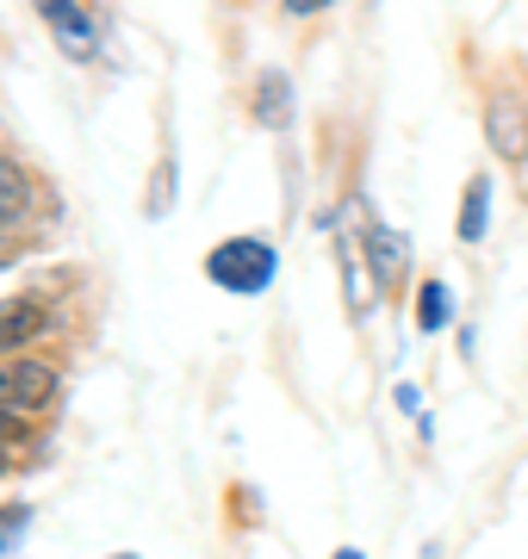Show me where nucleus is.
Returning a JSON list of instances; mask_svg holds the SVG:
<instances>
[{
  "mask_svg": "<svg viewBox=\"0 0 528 559\" xmlns=\"http://www.w3.org/2000/svg\"><path fill=\"white\" fill-rule=\"evenodd\" d=\"M212 280L218 286H230V293H262L267 280H274V249H262V242H224V249H212Z\"/></svg>",
  "mask_w": 528,
  "mask_h": 559,
  "instance_id": "f257e3e1",
  "label": "nucleus"
},
{
  "mask_svg": "<svg viewBox=\"0 0 528 559\" xmlns=\"http://www.w3.org/2000/svg\"><path fill=\"white\" fill-rule=\"evenodd\" d=\"M485 143H491V156L497 162L523 168L528 162V100H516V94H491L485 100Z\"/></svg>",
  "mask_w": 528,
  "mask_h": 559,
  "instance_id": "f03ea898",
  "label": "nucleus"
},
{
  "mask_svg": "<svg viewBox=\"0 0 528 559\" xmlns=\"http://www.w3.org/2000/svg\"><path fill=\"white\" fill-rule=\"evenodd\" d=\"M38 13L50 20V32H57V44L69 57H94V20H87L75 0H38Z\"/></svg>",
  "mask_w": 528,
  "mask_h": 559,
  "instance_id": "7ed1b4c3",
  "label": "nucleus"
},
{
  "mask_svg": "<svg viewBox=\"0 0 528 559\" xmlns=\"http://www.w3.org/2000/svg\"><path fill=\"white\" fill-rule=\"evenodd\" d=\"M7 380H13V411L20 417H32V411H44L57 399V367H44V360H13Z\"/></svg>",
  "mask_w": 528,
  "mask_h": 559,
  "instance_id": "20e7f679",
  "label": "nucleus"
},
{
  "mask_svg": "<svg viewBox=\"0 0 528 559\" xmlns=\"http://www.w3.org/2000/svg\"><path fill=\"white\" fill-rule=\"evenodd\" d=\"M44 330V305L38 299H7L0 305V355H13Z\"/></svg>",
  "mask_w": 528,
  "mask_h": 559,
  "instance_id": "39448f33",
  "label": "nucleus"
},
{
  "mask_svg": "<svg viewBox=\"0 0 528 559\" xmlns=\"http://www.w3.org/2000/svg\"><path fill=\"white\" fill-rule=\"evenodd\" d=\"M25 205H32V175H25L20 162L0 156V224H13Z\"/></svg>",
  "mask_w": 528,
  "mask_h": 559,
  "instance_id": "423d86ee",
  "label": "nucleus"
},
{
  "mask_svg": "<svg viewBox=\"0 0 528 559\" xmlns=\"http://www.w3.org/2000/svg\"><path fill=\"white\" fill-rule=\"evenodd\" d=\"M485 218H491V180H467V200H460V242H479L485 237Z\"/></svg>",
  "mask_w": 528,
  "mask_h": 559,
  "instance_id": "0eeeda50",
  "label": "nucleus"
},
{
  "mask_svg": "<svg viewBox=\"0 0 528 559\" xmlns=\"http://www.w3.org/2000/svg\"><path fill=\"white\" fill-rule=\"evenodd\" d=\"M417 318H423V330H442V323H447V293H442V286H423Z\"/></svg>",
  "mask_w": 528,
  "mask_h": 559,
  "instance_id": "6e6552de",
  "label": "nucleus"
},
{
  "mask_svg": "<svg viewBox=\"0 0 528 559\" xmlns=\"http://www.w3.org/2000/svg\"><path fill=\"white\" fill-rule=\"evenodd\" d=\"M280 94H286V81L262 75V119H280Z\"/></svg>",
  "mask_w": 528,
  "mask_h": 559,
  "instance_id": "1a4fd4ad",
  "label": "nucleus"
},
{
  "mask_svg": "<svg viewBox=\"0 0 528 559\" xmlns=\"http://www.w3.org/2000/svg\"><path fill=\"white\" fill-rule=\"evenodd\" d=\"M280 7H286V13H324L329 0H280Z\"/></svg>",
  "mask_w": 528,
  "mask_h": 559,
  "instance_id": "9d476101",
  "label": "nucleus"
},
{
  "mask_svg": "<svg viewBox=\"0 0 528 559\" xmlns=\"http://www.w3.org/2000/svg\"><path fill=\"white\" fill-rule=\"evenodd\" d=\"M7 255H13V249H7V224H0V261H7Z\"/></svg>",
  "mask_w": 528,
  "mask_h": 559,
  "instance_id": "9b49d317",
  "label": "nucleus"
},
{
  "mask_svg": "<svg viewBox=\"0 0 528 559\" xmlns=\"http://www.w3.org/2000/svg\"><path fill=\"white\" fill-rule=\"evenodd\" d=\"M423 559H435V554H423Z\"/></svg>",
  "mask_w": 528,
  "mask_h": 559,
  "instance_id": "f8f14e48",
  "label": "nucleus"
}]
</instances>
